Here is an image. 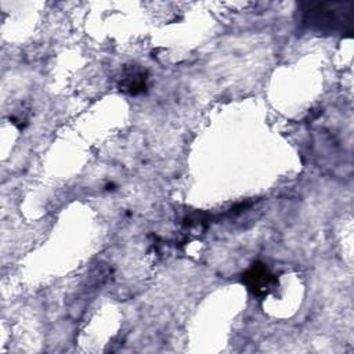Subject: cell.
<instances>
[{"label":"cell","instance_id":"cell-1","mask_svg":"<svg viewBox=\"0 0 354 354\" xmlns=\"http://www.w3.org/2000/svg\"><path fill=\"white\" fill-rule=\"evenodd\" d=\"M353 14V3L303 1L297 7L300 26L322 35L351 36L354 25Z\"/></svg>","mask_w":354,"mask_h":354},{"label":"cell","instance_id":"cell-2","mask_svg":"<svg viewBox=\"0 0 354 354\" xmlns=\"http://www.w3.org/2000/svg\"><path fill=\"white\" fill-rule=\"evenodd\" d=\"M242 282L249 288V290L256 296H267L277 288V277L270 271V268L260 261L250 266L249 270L242 275Z\"/></svg>","mask_w":354,"mask_h":354},{"label":"cell","instance_id":"cell-3","mask_svg":"<svg viewBox=\"0 0 354 354\" xmlns=\"http://www.w3.org/2000/svg\"><path fill=\"white\" fill-rule=\"evenodd\" d=\"M147 72L138 66H129L124 69L119 87L122 91L137 95L140 93H144L147 88Z\"/></svg>","mask_w":354,"mask_h":354}]
</instances>
